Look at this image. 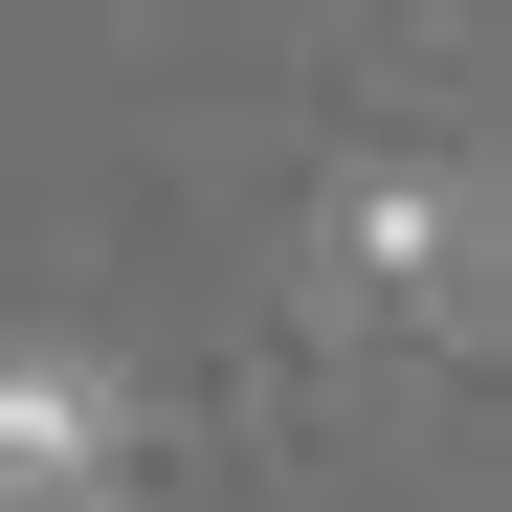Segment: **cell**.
Returning <instances> with one entry per match:
<instances>
[{"instance_id":"cell-2","label":"cell","mask_w":512,"mask_h":512,"mask_svg":"<svg viewBox=\"0 0 512 512\" xmlns=\"http://www.w3.org/2000/svg\"><path fill=\"white\" fill-rule=\"evenodd\" d=\"M334 245H357L379 290H446V268H468V201H446V179H357V223H334Z\"/></svg>"},{"instance_id":"cell-1","label":"cell","mask_w":512,"mask_h":512,"mask_svg":"<svg viewBox=\"0 0 512 512\" xmlns=\"http://www.w3.org/2000/svg\"><path fill=\"white\" fill-rule=\"evenodd\" d=\"M112 446H134V423H112V379L23 334V357H0V512H90V490H112Z\"/></svg>"}]
</instances>
